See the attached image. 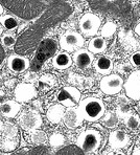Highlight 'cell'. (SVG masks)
I'll use <instances>...</instances> for the list:
<instances>
[{
	"instance_id": "cell-27",
	"label": "cell",
	"mask_w": 140,
	"mask_h": 155,
	"mask_svg": "<svg viewBox=\"0 0 140 155\" xmlns=\"http://www.w3.org/2000/svg\"><path fill=\"white\" fill-rule=\"evenodd\" d=\"M1 43L3 46L11 48V47H13L16 44V37L11 33H5L1 37Z\"/></svg>"
},
{
	"instance_id": "cell-15",
	"label": "cell",
	"mask_w": 140,
	"mask_h": 155,
	"mask_svg": "<svg viewBox=\"0 0 140 155\" xmlns=\"http://www.w3.org/2000/svg\"><path fill=\"white\" fill-rule=\"evenodd\" d=\"M94 69L100 74L103 76H108L112 72L114 65H113V61L110 58L106 56H100L95 60V62L93 63Z\"/></svg>"
},
{
	"instance_id": "cell-36",
	"label": "cell",
	"mask_w": 140,
	"mask_h": 155,
	"mask_svg": "<svg viewBox=\"0 0 140 155\" xmlns=\"http://www.w3.org/2000/svg\"><path fill=\"white\" fill-rule=\"evenodd\" d=\"M2 130H3V123L0 120V134L2 133Z\"/></svg>"
},
{
	"instance_id": "cell-22",
	"label": "cell",
	"mask_w": 140,
	"mask_h": 155,
	"mask_svg": "<svg viewBox=\"0 0 140 155\" xmlns=\"http://www.w3.org/2000/svg\"><path fill=\"white\" fill-rule=\"evenodd\" d=\"M125 124L126 128L131 130H136L140 126V117L136 113L130 112L125 118Z\"/></svg>"
},
{
	"instance_id": "cell-1",
	"label": "cell",
	"mask_w": 140,
	"mask_h": 155,
	"mask_svg": "<svg viewBox=\"0 0 140 155\" xmlns=\"http://www.w3.org/2000/svg\"><path fill=\"white\" fill-rule=\"evenodd\" d=\"M83 120L88 122H97L106 112V105L103 100L94 97H88L81 100L78 107Z\"/></svg>"
},
{
	"instance_id": "cell-33",
	"label": "cell",
	"mask_w": 140,
	"mask_h": 155,
	"mask_svg": "<svg viewBox=\"0 0 140 155\" xmlns=\"http://www.w3.org/2000/svg\"><path fill=\"white\" fill-rule=\"evenodd\" d=\"M132 155H140V146H136L133 150Z\"/></svg>"
},
{
	"instance_id": "cell-8",
	"label": "cell",
	"mask_w": 140,
	"mask_h": 155,
	"mask_svg": "<svg viewBox=\"0 0 140 155\" xmlns=\"http://www.w3.org/2000/svg\"><path fill=\"white\" fill-rule=\"evenodd\" d=\"M126 97L133 101L140 100V70H135L129 74L126 81L123 83Z\"/></svg>"
},
{
	"instance_id": "cell-39",
	"label": "cell",
	"mask_w": 140,
	"mask_h": 155,
	"mask_svg": "<svg viewBox=\"0 0 140 155\" xmlns=\"http://www.w3.org/2000/svg\"><path fill=\"white\" fill-rule=\"evenodd\" d=\"M139 109H140V100H139Z\"/></svg>"
},
{
	"instance_id": "cell-25",
	"label": "cell",
	"mask_w": 140,
	"mask_h": 155,
	"mask_svg": "<svg viewBox=\"0 0 140 155\" xmlns=\"http://www.w3.org/2000/svg\"><path fill=\"white\" fill-rule=\"evenodd\" d=\"M2 133L5 135V137L14 138L17 136L18 129H17V127H16V125L12 124V123H5V124H3V130H2Z\"/></svg>"
},
{
	"instance_id": "cell-19",
	"label": "cell",
	"mask_w": 140,
	"mask_h": 155,
	"mask_svg": "<svg viewBox=\"0 0 140 155\" xmlns=\"http://www.w3.org/2000/svg\"><path fill=\"white\" fill-rule=\"evenodd\" d=\"M103 126H106L109 129L116 128L119 124L118 115H117L115 112H113V111L105 112V114H103Z\"/></svg>"
},
{
	"instance_id": "cell-20",
	"label": "cell",
	"mask_w": 140,
	"mask_h": 155,
	"mask_svg": "<svg viewBox=\"0 0 140 155\" xmlns=\"http://www.w3.org/2000/svg\"><path fill=\"white\" fill-rule=\"evenodd\" d=\"M0 24L8 31H14L18 26V21L11 15H4L0 17Z\"/></svg>"
},
{
	"instance_id": "cell-24",
	"label": "cell",
	"mask_w": 140,
	"mask_h": 155,
	"mask_svg": "<svg viewBox=\"0 0 140 155\" xmlns=\"http://www.w3.org/2000/svg\"><path fill=\"white\" fill-rule=\"evenodd\" d=\"M30 140L35 145H44L47 142V135L44 131L41 130H33L30 134Z\"/></svg>"
},
{
	"instance_id": "cell-38",
	"label": "cell",
	"mask_w": 140,
	"mask_h": 155,
	"mask_svg": "<svg viewBox=\"0 0 140 155\" xmlns=\"http://www.w3.org/2000/svg\"><path fill=\"white\" fill-rule=\"evenodd\" d=\"M2 31H3V28H2V25L0 24V35L2 34Z\"/></svg>"
},
{
	"instance_id": "cell-37",
	"label": "cell",
	"mask_w": 140,
	"mask_h": 155,
	"mask_svg": "<svg viewBox=\"0 0 140 155\" xmlns=\"http://www.w3.org/2000/svg\"><path fill=\"white\" fill-rule=\"evenodd\" d=\"M2 13H3V8H2V5L0 4V15H1Z\"/></svg>"
},
{
	"instance_id": "cell-7",
	"label": "cell",
	"mask_w": 140,
	"mask_h": 155,
	"mask_svg": "<svg viewBox=\"0 0 140 155\" xmlns=\"http://www.w3.org/2000/svg\"><path fill=\"white\" fill-rule=\"evenodd\" d=\"M56 101L66 108L75 107L81 101V92L73 86H66L58 92Z\"/></svg>"
},
{
	"instance_id": "cell-11",
	"label": "cell",
	"mask_w": 140,
	"mask_h": 155,
	"mask_svg": "<svg viewBox=\"0 0 140 155\" xmlns=\"http://www.w3.org/2000/svg\"><path fill=\"white\" fill-rule=\"evenodd\" d=\"M8 67L10 70L16 74H21L27 70L30 66V62L26 57L20 54H11L8 58Z\"/></svg>"
},
{
	"instance_id": "cell-30",
	"label": "cell",
	"mask_w": 140,
	"mask_h": 155,
	"mask_svg": "<svg viewBox=\"0 0 140 155\" xmlns=\"http://www.w3.org/2000/svg\"><path fill=\"white\" fill-rule=\"evenodd\" d=\"M119 66H120L119 69L121 68V72H122V74H126V72H129L131 70V68H132V65H131L130 63H125V64L119 65Z\"/></svg>"
},
{
	"instance_id": "cell-16",
	"label": "cell",
	"mask_w": 140,
	"mask_h": 155,
	"mask_svg": "<svg viewBox=\"0 0 140 155\" xmlns=\"http://www.w3.org/2000/svg\"><path fill=\"white\" fill-rule=\"evenodd\" d=\"M72 58L70 54L66 51L58 52L52 58V66L56 69L64 70L69 68L72 65Z\"/></svg>"
},
{
	"instance_id": "cell-2",
	"label": "cell",
	"mask_w": 140,
	"mask_h": 155,
	"mask_svg": "<svg viewBox=\"0 0 140 155\" xmlns=\"http://www.w3.org/2000/svg\"><path fill=\"white\" fill-rule=\"evenodd\" d=\"M101 135L95 129H87L78 135L76 146L87 153H94L100 148Z\"/></svg>"
},
{
	"instance_id": "cell-28",
	"label": "cell",
	"mask_w": 140,
	"mask_h": 155,
	"mask_svg": "<svg viewBox=\"0 0 140 155\" xmlns=\"http://www.w3.org/2000/svg\"><path fill=\"white\" fill-rule=\"evenodd\" d=\"M130 63L132 67H140V51H136L131 56Z\"/></svg>"
},
{
	"instance_id": "cell-21",
	"label": "cell",
	"mask_w": 140,
	"mask_h": 155,
	"mask_svg": "<svg viewBox=\"0 0 140 155\" xmlns=\"http://www.w3.org/2000/svg\"><path fill=\"white\" fill-rule=\"evenodd\" d=\"M56 78L51 74H44L39 79V88L40 89L43 90H47V89H50L51 87L56 85Z\"/></svg>"
},
{
	"instance_id": "cell-31",
	"label": "cell",
	"mask_w": 140,
	"mask_h": 155,
	"mask_svg": "<svg viewBox=\"0 0 140 155\" xmlns=\"http://www.w3.org/2000/svg\"><path fill=\"white\" fill-rule=\"evenodd\" d=\"M4 58H5V52H4L3 47H2L1 45H0V66H1L2 63H3Z\"/></svg>"
},
{
	"instance_id": "cell-26",
	"label": "cell",
	"mask_w": 140,
	"mask_h": 155,
	"mask_svg": "<svg viewBox=\"0 0 140 155\" xmlns=\"http://www.w3.org/2000/svg\"><path fill=\"white\" fill-rule=\"evenodd\" d=\"M65 143V137L62 133H59V132H55L50 135L49 137V143H50L51 147H61L63 143Z\"/></svg>"
},
{
	"instance_id": "cell-18",
	"label": "cell",
	"mask_w": 140,
	"mask_h": 155,
	"mask_svg": "<svg viewBox=\"0 0 140 155\" xmlns=\"http://www.w3.org/2000/svg\"><path fill=\"white\" fill-rule=\"evenodd\" d=\"M107 48H108V43L106 41V39L103 38L101 36L92 38L90 40L89 44H88V51L92 52L93 54H103V52L107 51Z\"/></svg>"
},
{
	"instance_id": "cell-4",
	"label": "cell",
	"mask_w": 140,
	"mask_h": 155,
	"mask_svg": "<svg viewBox=\"0 0 140 155\" xmlns=\"http://www.w3.org/2000/svg\"><path fill=\"white\" fill-rule=\"evenodd\" d=\"M43 124L42 116L37 110L27 109L18 116V125L25 131H33L39 129Z\"/></svg>"
},
{
	"instance_id": "cell-35",
	"label": "cell",
	"mask_w": 140,
	"mask_h": 155,
	"mask_svg": "<svg viewBox=\"0 0 140 155\" xmlns=\"http://www.w3.org/2000/svg\"><path fill=\"white\" fill-rule=\"evenodd\" d=\"M108 155H126L123 152L121 151H114V152H111V153H109Z\"/></svg>"
},
{
	"instance_id": "cell-32",
	"label": "cell",
	"mask_w": 140,
	"mask_h": 155,
	"mask_svg": "<svg viewBox=\"0 0 140 155\" xmlns=\"http://www.w3.org/2000/svg\"><path fill=\"white\" fill-rule=\"evenodd\" d=\"M6 97V93L4 92L2 89H0V104H2L4 102V100H5Z\"/></svg>"
},
{
	"instance_id": "cell-40",
	"label": "cell",
	"mask_w": 140,
	"mask_h": 155,
	"mask_svg": "<svg viewBox=\"0 0 140 155\" xmlns=\"http://www.w3.org/2000/svg\"><path fill=\"white\" fill-rule=\"evenodd\" d=\"M139 12H140V10H139Z\"/></svg>"
},
{
	"instance_id": "cell-14",
	"label": "cell",
	"mask_w": 140,
	"mask_h": 155,
	"mask_svg": "<svg viewBox=\"0 0 140 155\" xmlns=\"http://www.w3.org/2000/svg\"><path fill=\"white\" fill-rule=\"evenodd\" d=\"M21 110V105L20 103L13 100L4 101L0 106V112L6 118H13L18 115V113Z\"/></svg>"
},
{
	"instance_id": "cell-9",
	"label": "cell",
	"mask_w": 140,
	"mask_h": 155,
	"mask_svg": "<svg viewBox=\"0 0 140 155\" xmlns=\"http://www.w3.org/2000/svg\"><path fill=\"white\" fill-rule=\"evenodd\" d=\"M14 95L16 102H18V103H27L35 97H37L38 91L33 86V84L20 83L15 87Z\"/></svg>"
},
{
	"instance_id": "cell-29",
	"label": "cell",
	"mask_w": 140,
	"mask_h": 155,
	"mask_svg": "<svg viewBox=\"0 0 140 155\" xmlns=\"http://www.w3.org/2000/svg\"><path fill=\"white\" fill-rule=\"evenodd\" d=\"M24 80H25V82H27V83H33L35 81H37L38 80V76L35 74L33 71H29L27 74H25V77H24Z\"/></svg>"
},
{
	"instance_id": "cell-17",
	"label": "cell",
	"mask_w": 140,
	"mask_h": 155,
	"mask_svg": "<svg viewBox=\"0 0 140 155\" xmlns=\"http://www.w3.org/2000/svg\"><path fill=\"white\" fill-rule=\"evenodd\" d=\"M64 113H65L64 106L61 104H56L52 105L51 107H49V109L46 112V116H47V120L50 123H52V124H59L63 120Z\"/></svg>"
},
{
	"instance_id": "cell-23",
	"label": "cell",
	"mask_w": 140,
	"mask_h": 155,
	"mask_svg": "<svg viewBox=\"0 0 140 155\" xmlns=\"http://www.w3.org/2000/svg\"><path fill=\"white\" fill-rule=\"evenodd\" d=\"M99 29H100V36L103 38H111L116 33L117 25L112 21H107Z\"/></svg>"
},
{
	"instance_id": "cell-6",
	"label": "cell",
	"mask_w": 140,
	"mask_h": 155,
	"mask_svg": "<svg viewBox=\"0 0 140 155\" xmlns=\"http://www.w3.org/2000/svg\"><path fill=\"white\" fill-rule=\"evenodd\" d=\"M122 77L117 74H110L108 76H103L99 82V88L101 92L107 95H115L119 93L123 88Z\"/></svg>"
},
{
	"instance_id": "cell-3",
	"label": "cell",
	"mask_w": 140,
	"mask_h": 155,
	"mask_svg": "<svg viewBox=\"0 0 140 155\" xmlns=\"http://www.w3.org/2000/svg\"><path fill=\"white\" fill-rule=\"evenodd\" d=\"M101 26V20L93 13H86L78 21L80 31L85 37H95Z\"/></svg>"
},
{
	"instance_id": "cell-5",
	"label": "cell",
	"mask_w": 140,
	"mask_h": 155,
	"mask_svg": "<svg viewBox=\"0 0 140 155\" xmlns=\"http://www.w3.org/2000/svg\"><path fill=\"white\" fill-rule=\"evenodd\" d=\"M60 47L66 52H73L82 48L85 44V39L82 34L74 31H67L60 38Z\"/></svg>"
},
{
	"instance_id": "cell-10",
	"label": "cell",
	"mask_w": 140,
	"mask_h": 155,
	"mask_svg": "<svg viewBox=\"0 0 140 155\" xmlns=\"http://www.w3.org/2000/svg\"><path fill=\"white\" fill-rule=\"evenodd\" d=\"M72 58V62L80 69H87L94 62V54L90 52L88 49L80 48L74 51Z\"/></svg>"
},
{
	"instance_id": "cell-12",
	"label": "cell",
	"mask_w": 140,
	"mask_h": 155,
	"mask_svg": "<svg viewBox=\"0 0 140 155\" xmlns=\"http://www.w3.org/2000/svg\"><path fill=\"white\" fill-rule=\"evenodd\" d=\"M130 143V137L125 130L117 129L109 134V146L114 150L122 149Z\"/></svg>"
},
{
	"instance_id": "cell-13",
	"label": "cell",
	"mask_w": 140,
	"mask_h": 155,
	"mask_svg": "<svg viewBox=\"0 0 140 155\" xmlns=\"http://www.w3.org/2000/svg\"><path fill=\"white\" fill-rule=\"evenodd\" d=\"M83 117L81 115L80 111L76 107H70L65 110L64 116H63V122L64 125L69 129H75L80 127L83 123Z\"/></svg>"
},
{
	"instance_id": "cell-34",
	"label": "cell",
	"mask_w": 140,
	"mask_h": 155,
	"mask_svg": "<svg viewBox=\"0 0 140 155\" xmlns=\"http://www.w3.org/2000/svg\"><path fill=\"white\" fill-rule=\"evenodd\" d=\"M135 33H136L137 35H138L139 37H140V22H139L138 24H137L136 26H135Z\"/></svg>"
}]
</instances>
